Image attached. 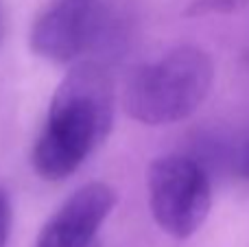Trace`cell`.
Returning a JSON list of instances; mask_svg holds the SVG:
<instances>
[{
  "instance_id": "3",
  "label": "cell",
  "mask_w": 249,
  "mask_h": 247,
  "mask_svg": "<svg viewBox=\"0 0 249 247\" xmlns=\"http://www.w3.org/2000/svg\"><path fill=\"white\" fill-rule=\"evenodd\" d=\"M146 188L155 223L173 239H190L210 214V173L193 156L155 158L146 171Z\"/></svg>"
},
{
  "instance_id": "4",
  "label": "cell",
  "mask_w": 249,
  "mask_h": 247,
  "mask_svg": "<svg viewBox=\"0 0 249 247\" xmlns=\"http://www.w3.org/2000/svg\"><path fill=\"white\" fill-rule=\"evenodd\" d=\"M105 7L101 0H57L35 20L31 29V51L51 61L74 59L96 46Z\"/></svg>"
},
{
  "instance_id": "5",
  "label": "cell",
  "mask_w": 249,
  "mask_h": 247,
  "mask_svg": "<svg viewBox=\"0 0 249 247\" xmlns=\"http://www.w3.org/2000/svg\"><path fill=\"white\" fill-rule=\"evenodd\" d=\"M114 206L116 191L109 184H86L42 228L35 247H90Z\"/></svg>"
},
{
  "instance_id": "6",
  "label": "cell",
  "mask_w": 249,
  "mask_h": 247,
  "mask_svg": "<svg viewBox=\"0 0 249 247\" xmlns=\"http://www.w3.org/2000/svg\"><path fill=\"white\" fill-rule=\"evenodd\" d=\"M249 0H193L184 11L186 18L201 16H230L247 7Z\"/></svg>"
},
{
  "instance_id": "1",
  "label": "cell",
  "mask_w": 249,
  "mask_h": 247,
  "mask_svg": "<svg viewBox=\"0 0 249 247\" xmlns=\"http://www.w3.org/2000/svg\"><path fill=\"white\" fill-rule=\"evenodd\" d=\"M114 123V83L99 61H81L57 86L33 166L44 179H64L105 142Z\"/></svg>"
},
{
  "instance_id": "7",
  "label": "cell",
  "mask_w": 249,
  "mask_h": 247,
  "mask_svg": "<svg viewBox=\"0 0 249 247\" xmlns=\"http://www.w3.org/2000/svg\"><path fill=\"white\" fill-rule=\"evenodd\" d=\"M228 171L238 179L249 182V129L238 138H232V153H230Z\"/></svg>"
},
{
  "instance_id": "2",
  "label": "cell",
  "mask_w": 249,
  "mask_h": 247,
  "mask_svg": "<svg viewBox=\"0 0 249 247\" xmlns=\"http://www.w3.org/2000/svg\"><path fill=\"white\" fill-rule=\"evenodd\" d=\"M214 81L212 57L199 46H177L127 79L124 112L144 125H173L193 116Z\"/></svg>"
},
{
  "instance_id": "8",
  "label": "cell",
  "mask_w": 249,
  "mask_h": 247,
  "mask_svg": "<svg viewBox=\"0 0 249 247\" xmlns=\"http://www.w3.org/2000/svg\"><path fill=\"white\" fill-rule=\"evenodd\" d=\"M9 232H11V206L7 193L0 188V247H7Z\"/></svg>"
}]
</instances>
